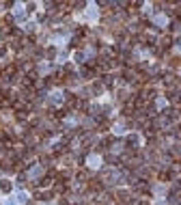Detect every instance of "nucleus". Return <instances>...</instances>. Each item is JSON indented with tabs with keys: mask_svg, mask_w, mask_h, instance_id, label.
Wrapping results in <instances>:
<instances>
[{
	"mask_svg": "<svg viewBox=\"0 0 181 205\" xmlns=\"http://www.w3.org/2000/svg\"><path fill=\"white\" fill-rule=\"evenodd\" d=\"M170 43H172V39H170V37H162V41H160V45H162V48H160V50H164V48H168V45H170Z\"/></svg>",
	"mask_w": 181,
	"mask_h": 205,
	"instance_id": "nucleus-1",
	"label": "nucleus"
},
{
	"mask_svg": "<svg viewBox=\"0 0 181 205\" xmlns=\"http://www.w3.org/2000/svg\"><path fill=\"white\" fill-rule=\"evenodd\" d=\"M0 188H2V192H9V190H11V184H9V181H0Z\"/></svg>",
	"mask_w": 181,
	"mask_h": 205,
	"instance_id": "nucleus-2",
	"label": "nucleus"
},
{
	"mask_svg": "<svg viewBox=\"0 0 181 205\" xmlns=\"http://www.w3.org/2000/svg\"><path fill=\"white\" fill-rule=\"evenodd\" d=\"M45 54H48V56H50V58H52V56H54V54H56V50H54V48H48V52H45Z\"/></svg>",
	"mask_w": 181,
	"mask_h": 205,
	"instance_id": "nucleus-3",
	"label": "nucleus"
},
{
	"mask_svg": "<svg viewBox=\"0 0 181 205\" xmlns=\"http://www.w3.org/2000/svg\"><path fill=\"white\" fill-rule=\"evenodd\" d=\"M138 205H149V203H145V201H142V203H138Z\"/></svg>",
	"mask_w": 181,
	"mask_h": 205,
	"instance_id": "nucleus-4",
	"label": "nucleus"
}]
</instances>
